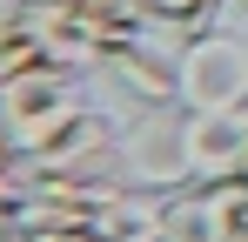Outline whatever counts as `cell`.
<instances>
[{
	"mask_svg": "<svg viewBox=\"0 0 248 242\" xmlns=\"http://www.w3.org/2000/svg\"><path fill=\"white\" fill-rule=\"evenodd\" d=\"M81 108H87L81 101V68H61V61H41V68H27L20 81L0 87V121L14 128V141H20L27 155L47 148Z\"/></svg>",
	"mask_w": 248,
	"mask_h": 242,
	"instance_id": "cell-1",
	"label": "cell"
},
{
	"mask_svg": "<svg viewBox=\"0 0 248 242\" xmlns=\"http://www.w3.org/2000/svg\"><path fill=\"white\" fill-rule=\"evenodd\" d=\"M121 168L134 189H155V195H174L195 182L188 168V108H141L121 135Z\"/></svg>",
	"mask_w": 248,
	"mask_h": 242,
	"instance_id": "cell-2",
	"label": "cell"
},
{
	"mask_svg": "<svg viewBox=\"0 0 248 242\" xmlns=\"http://www.w3.org/2000/svg\"><path fill=\"white\" fill-rule=\"evenodd\" d=\"M27 175H74V182H127L121 168V128L101 115V108H81L47 148L27 155Z\"/></svg>",
	"mask_w": 248,
	"mask_h": 242,
	"instance_id": "cell-3",
	"label": "cell"
},
{
	"mask_svg": "<svg viewBox=\"0 0 248 242\" xmlns=\"http://www.w3.org/2000/svg\"><path fill=\"white\" fill-rule=\"evenodd\" d=\"M181 108H248V47L235 34L181 40Z\"/></svg>",
	"mask_w": 248,
	"mask_h": 242,
	"instance_id": "cell-4",
	"label": "cell"
},
{
	"mask_svg": "<svg viewBox=\"0 0 248 242\" xmlns=\"http://www.w3.org/2000/svg\"><path fill=\"white\" fill-rule=\"evenodd\" d=\"M108 81L134 108H168V101H181V47H161L155 34H134L108 54Z\"/></svg>",
	"mask_w": 248,
	"mask_h": 242,
	"instance_id": "cell-5",
	"label": "cell"
},
{
	"mask_svg": "<svg viewBox=\"0 0 248 242\" xmlns=\"http://www.w3.org/2000/svg\"><path fill=\"white\" fill-rule=\"evenodd\" d=\"M248 195V182H188L168 195V222H161V242H228L235 229V202Z\"/></svg>",
	"mask_w": 248,
	"mask_h": 242,
	"instance_id": "cell-6",
	"label": "cell"
},
{
	"mask_svg": "<svg viewBox=\"0 0 248 242\" xmlns=\"http://www.w3.org/2000/svg\"><path fill=\"white\" fill-rule=\"evenodd\" d=\"M248 161V108H188V168L195 182H235Z\"/></svg>",
	"mask_w": 248,
	"mask_h": 242,
	"instance_id": "cell-7",
	"label": "cell"
},
{
	"mask_svg": "<svg viewBox=\"0 0 248 242\" xmlns=\"http://www.w3.org/2000/svg\"><path fill=\"white\" fill-rule=\"evenodd\" d=\"M161 222H168V195L134 189V182H127L121 195L94 215V229H101L108 242H161Z\"/></svg>",
	"mask_w": 248,
	"mask_h": 242,
	"instance_id": "cell-8",
	"label": "cell"
},
{
	"mask_svg": "<svg viewBox=\"0 0 248 242\" xmlns=\"http://www.w3.org/2000/svg\"><path fill=\"white\" fill-rule=\"evenodd\" d=\"M221 7H228V0H134V14H141V20H148V27H168L174 40L208 34Z\"/></svg>",
	"mask_w": 248,
	"mask_h": 242,
	"instance_id": "cell-9",
	"label": "cell"
},
{
	"mask_svg": "<svg viewBox=\"0 0 248 242\" xmlns=\"http://www.w3.org/2000/svg\"><path fill=\"white\" fill-rule=\"evenodd\" d=\"M235 7H242V14H248V0H235Z\"/></svg>",
	"mask_w": 248,
	"mask_h": 242,
	"instance_id": "cell-10",
	"label": "cell"
},
{
	"mask_svg": "<svg viewBox=\"0 0 248 242\" xmlns=\"http://www.w3.org/2000/svg\"><path fill=\"white\" fill-rule=\"evenodd\" d=\"M242 182H248V161H242Z\"/></svg>",
	"mask_w": 248,
	"mask_h": 242,
	"instance_id": "cell-11",
	"label": "cell"
},
{
	"mask_svg": "<svg viewBox=\"0 0 248 242\" xmlns=\"http://www.w3.org/2000/svg\"><path fill=\"white\" fill-rule=\"evenodd\" d=\"M228 242H248V236H228Z\"/></svg>",
	"mask_w": 248,
	"mask_h": 242,
	"instance_id": "cell-12",
	"label": "cell"
}]
</instances>
